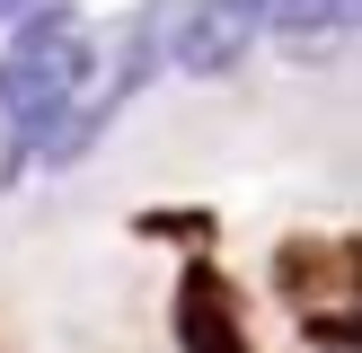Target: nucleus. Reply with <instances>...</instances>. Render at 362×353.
I'll list each match as a JSON object with an SVG mask.
<instances>
[{"instance_id": "obj_4", "label": "nucleus", "mask_w": 362, "mask_h": 353, "mask_svg": "<svg viewBox=\"0 0 362 353\" xmlns=\"http://www.w3.org/2000/svg\"><path fill=\"white\" fill-rule=\"evenodd\" d=\"M177 345H186V353H247L239 292H230L221 265H204V256H194L186 282H177Z\"/></svg>"}, {"instance_id": "obj_6", "label": "nucleus", "mask_w": 362, "mask_h": 353, "mask_svg": "<svg viewBox=\"0 0 362 353\" xmlns=\"http://www.w3.org/2000/svg\"><path fill=\"white\" fill-rule=\"evenodd\" d=\"M9 18H18V0H0V27H9Z\"/></svg>"}, {"instance_id": "obj_3", "label": "nucleus", "mask_w": 362, "mask_h": 353, "mask_svg": "<svg viewBox=\"0 0 362 353\" xmlns=\"http://www.w3.org/2000/svg\"><path fill=\"white\" fill-rule=\"evenodd\" d=\"M283 292L300 300V309L318 318L327 335H345V300H354V239H292L274 256Z\"/></svg>"}, {"instance_id": "obj_2", "label": "nucleus", "mask_w": 362, "mask_h": 353, "mask_svg": "<svg viewBox=\"0 0 362 353\" xmlns=\"http://www.w3.org/2000/svg\"><path fill=\"white\" fill-rule=\"evenodd\" d=\"M265 35V0H186L168 35V62L194 71V80H221V71L247 62V44Z\"/></svg>"}, {"instance_id": "obj_1", "label": "nucleus", "mask_w": 362, "mask_h": 353, "mask_svg": "<svg viewBox=\"0 0 362 353\" xmlns=\"http://www.w3.org/2000/svg\"><path fill=\"white\" fill-rule=\"evenodd\" d=\"M88 62H98V44L71 9H35L9 35V53H0V186L62 133V115H80Z\"/></svg>"}, {"instance_id": "obj_5", "label": "nucleus", "mask_w": 362, "mask_h": 353, "mask_svg": "<svg viewBox=\"0 0 362 353\" xmlns=\"http://www.w3.org/2000/svg\"><path fill=\"white\" fill-rule=\"evenodd\" d=\"M265 35L300 62H327L354 35V0H265Z\"/></svg>"}]
</instances>
